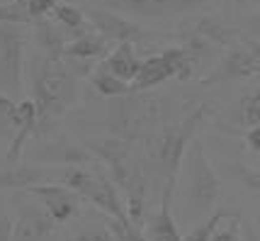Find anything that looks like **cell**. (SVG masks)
Masks as SVG:
<instances>
[{
    "label": "cell",
    "mask_w": 260,
    "mask_h": 241,
    "mask_svg": "<svg viewBox=\"0 0 260 241\" xmlns=\"http://www.w3.org/2000/svg\"><path fill=\"white\" fill-rule=\"evenodd\" d=\"M32 100L37 105V129H44L66 112L78 98V78L63 58L44 56L32 66Z\"/></svg>",
    "instance_id": "obj_1"
},
{
    "label": "cell",
    "mask_w": 260,
    "mask_h": 241,
    "mask_svg": "<svg viewBox=\"0 0 260 241\" xmlns=\"http://www.w3.org/2000/svg\"><path fill=\"white\" fill-rule=\"evenodd\" d=\"M209 112H212V107L202 103L190 115L182 117L180 122L160 125L148 137V159L153 163V168L160 173V178H166V188H170V190H175L180 166L187 156V146L192 144L197 127L202 125V119Z\"/></svg>",
    "instance_id": "obj_2"
},
{
    "label": "cell",
    "mask_w": 260,
    "mask_h": 241,
    "mask_svg": "<svg viewBox=\"0 0 260 241\" xmlns=\"http://www.w3.org/2000/svg\"><path fill=\"white\" fill-rule=\"evenodd\" d=\"M160 119V103L151 95L132 91L126 95L107 98V129L112 137L134 144L136 139H148Z\"/></svg>",
    "instance_id": "obj_3"
},
{
    "label": "cell",
    "mask_w": 260,
    "mask_h": 241,
    "mask_svg": "<svg viewBox=\"0 0 260 241\" xmlns=\"http://www.w3.org/2000/svg\"><path fill=\"white\" fill-rule=\"evenodd\" d=\"M61 183L66 185V188H71L73 193L88 197L92 205L98 207V209H102L107 217L129 219L117 185H114L112 178H107L105 173L78 168V166H66V168L61 171Z\"/></svg>",
    "instance_id": "obj_4"
},
{
    "label": "cell",
    "mask_w": 260,
    "mask_h": 241,
    "mask_svg": "<svg viewBox=\"0 0 260 241\" xmlns=\"http://www.w3.org/2000/svg\"><path fill=\"white\" fill-rule=\"evenodd\" d=\"M24 32L22 24L0 22V93L20 98L22 93Z\"/></svg>",
    "instance_id": "obj_5"
},
{
    "label": "cell",
    "mask_w": 260,
    "mask_h": 241,
    "mask_svg": "<svg viewBox=\"0 0 260 241\" xmlns=\"http://www.w3.org/2000/svg\"><path fill=\"white\" fill-rule=\"evenodd\" d=\"M221 195V180L216 171L212 168L209 159L204 156V149L200 141L192 139L190 149V185H187V197L200 212H209L214 202Z\"/></svg>",
    "instance_id": "obj_6"
},
{
    "label": "cell",
    "mask_w": 260,
    "mask_h": 241,
    "mask_svg": "<svg viewBox=\"0 0 260 241\" xmlns=\"http://www.w3.org/2000/svg\"><path fill=\"white\" fill-rule=\"evenodd\" d=\"M253 76H260V58L241 37L226 51V56L219 61V66L207 78H202V85H219L226 80H248Z\"/></svg>",
    "instance_id": "obj_7"
},
{
    "label": "cell",
    "mask_w": 260,
    "mask_h": 241,
    "mask_svg": "<svg viewBox=\"0 0 260 241\" xmlns=\"http://www.w3.org/2000/svg\"><path fill=\"white\" fill-rule=\"evenodd\" d=\"M88 22H90L92 29H98L110 44H122V42H129V44H144L148 39V32L134 20H126L122 15L112 12L110 8H90L85 12Z\"/></svg>",
    "instance_id": "obj_8"
},
{
    "label": "cell",
    "mask_w": 260,
    "mask_h": 241,
    "mask_svg": "<svg viewBox=\"0 0 260 241\" xmlns=\"http://www.w3.org/2000/svg\"><path fill=\"white\" fill-rule=\"evenodd\" d=\"M24 190H27V195H32L39 205L44 207L58 224H63V222L80 215L78 195L63 183H32Z\"/></svg>",
    "instance_id": "obj_9"
},
{
    "label": "cell",
    "mask_w": 260,
    "mask_h": 241,
    "mask_svg": "<svg viewBox=\"0 0 260 241\" xmlns=\"http://www.w3.org/2000/svg\"><path fill=\"white\" fill-rule=\"evenodd\" d=\"M56 229H58V222H54V217L42 205L22 202L17 222L12 227L10 241H46L56 234Z\"/></svg>",
    "instance_id": "obj_10"
},
{
    "label": "cell",
    "mask_w": 260,
    "mask_h": 241,
    "mask_svg": "<svg viewBox=\"0 0 260 241\" xmlns=\"http://www.w3.org/2000/svg\"><path fill=\"white\" fill-rule=\"evenodd\" d=\"M105 3L132 17L153 20V17H173V15L190 12L194 8L207 5L209 0H105Z\"/></svg>",
    "instance_id": "obj_11"
},
{
    "label": "cell",
    "mask_w": 260,
    "mask_h": 241,
    "mask_svg": "<svg viewBox=\"0 0 260 241\" xmlns=\"http://www.w3.org/2000/svg\"><path fill=\"white\" fill-rule=\"evenodd\" d=\"M107 46H110V42H107L98 29L88 27L83 35L73 37V42H68L61 58H68V61H85V64L98 66V61L107 54Z\"/></svg>",
    "instance_id": "obj_12"
},
{
    "label": "cell",
    "mask_w": 260,
    "mask_h": 241,
    "mask_svg": "<svg viewBox=\"0 0 260 241\" xmlns=\"http://www.w3.org/2000/svg\"><path fill=\"white\" fill-rule=\"evenodd\" d=\"M192 24V29L197 35H202L212 46H234L243 37L241 27L226 22L216 15H204V17H197V20H187Z\"/></svg>",
    "instance_id": "obj_13"
},
{
    "label": "cell",
    "mask_w": 260,
    "mask_h": 241,
    "mask_svg": "<svg viewBox=\"0 0 260 241\" xmlns=\"http://www.w3.org/2000/svg\"><path fill=\"white\" fill-rule=\"evenodd\" d=\"M173 193L170 188H163V197H160V207L153 217L148 219L146 224V236L151 241H182V234L173 219V212H170V200H173Z\"/></svg>",
    "instance_id": "obj_14"
},
{
    "label": "cell",
    "mask_w": 260,
    "mask_h": 241,
    "mask_svg": "<svg viewBox=\"0 0 260 241\" xmlns=\"http://www.w3.org/2000/svg\"><path fill=\"white\" fill-rule=\"evenodd\" d=\"M34 39L37 46L44 56L51 58H61L63 56V49L68 44V32L56 22V20H49V17H39L34 20Z\"/></svg>",
    "instance_id": "obj_15"
},
{
    "label": "cell",
    "mask_w": 260,
    "mask_h": 241,
    "mask_svg": "<svg viewBox=\"0 0 260 241\" xmlns=\"http://www.w3.org/2000/svg\"><path fill=\"white\" fill-rule=\"evenodd\" d=\"M98 66L102 69H107L110 73H114L117 78L126 80V83H132L136 78V73L141 69V58L136 56L134 51V44H129V42H122V44H117L107 54V56L102 58Z\"/></svg>",
    "instance_id": "obj_16"
},
{
    "label": "cell",
    "mask_w": 260,
    "mask_h": 241,
    "mask_svg": "<svg viewBox=\"0 0 260 241\" xmlns=\"http://www.w3.org/2000/svg\"><path fill=\"white\" fill-rule=\"evenodd\" d=\"M168 78H173L170 64L166 61L163 54H153V56L141 61V69L136 73V78L132 80V91H139V93L153 91V88L163 85Z\"/></svg>",
    "instance_id": "obj_17"
},
{
    "label": "cell",
    "mask_w": 260,
    "mask_h": 241,
    "mask_svg": "<svg viewBox=\"0 0 260 241\" xmlns=\"http://www.w3.org/2000/svg\"><path fill=\"white\" fill-rule=\"evenodd\" d=\"M17 107H20V127H17V132L12 137L10 149H8V161L10 163H15L20 159L22 146L27 144V139L34 134V129H37V105H34L32 98H22L17 103Z\"/></svg>",
    "instance_id": "obj_18"
},
{
    "label": "cell",
    "mask_w": 260,
    "mask_h": 241,
    "mask_svg": "<svg viewBox=\"0 0 260 241\" xmlns=\"http://www.w3.org/2000/svg\"><path fill=\"white\" fill-rule=\"evenodd\" d=\"M49 168L42 166H15V168H0V190L8 188H29L32 183H44L49 175Z\"/></svg>",
    "instance_id": "obj_19"
},
{
    "label": "cell",
    "mask_w": 260,
    "mask_h": 241,
    "mask_svg": "<svg viewBox=\"0 0 260 241\" xmlns=\"http://www.w3.org/2000/svg\"><path fill=\"white\" fill-rule=\"evenodd\" d=\"M175 39H178V46H182V49L190 54V58L194 61V66H197V69L202 66L204 58L209 56V54H212V49H214V46L209 44L202 35H197V32H194L192 24L187 22V20H182V22L178 24Z\"/></svg>",
    "instance_id": "obj_20"
},
{
    "label": "cell",
    "mask_w": 260,
    "mask_h": 241,
    "mask_svg": "<svg viewBox=\"0 0 260 241\" xmlns=\"http://www.w3.org/2000/svg\"><path fill=\"white\" fill-rule=\"evenodd\" d=\"M234 122L241 127H260V85H250L241 93L234 112Z\"/></svg>",
    "instance_id": "obj_21"
},
{
    "label": "cell",
    "mask_w": 260,
    "mask_h": 241,
    "mask_svg": "<svg viewBox=\"0 0 260 241\" xmlns=\"http://www.w3.org/2000/svg\"><path fill=\"white\" fill-rule=\"evenodd\" d=\"M51 17H54V20L66 29L68 35H73V37L83 35V32L90 27L88 17H85V12L80 10V8L68 5V3H56V5H54V10H51Z\"/></svg>",
    "instance_id": "obj_22"
},
{
    "label": "cell",
    "mask_w": 260,
    "mask_h": 241,
    "mask_svg": "<svg viewBox=\"0 0 260 241\" xmlns=\"http://www.w3.org/2000/svg\"><path fill=\"white\" fill-rule=\"evenodd\" d=\"M90 83L95 85V91L100 93L102 98H117V95L132 93V83L117 78L114 73H110V71L102 69V66H98V69L90 73Z\"/></svg>",
    "instance_id": "obj_23"
},
{
    "label": "cell",
    "mask_w": 260,
    "mask_h": 241,
    "mask_svg": "<svg viewBox=\"0 0 260 241\" xmlns=\"http://www.w3.org/2000/svg\"><path fill=\"white\" fill-rule=\"evenodd\" d=\"M166 61L170 64V69H173V78L178 80H190L194 78V73H197V66H194V61L190 58V54L182 49V46H168V49H163L160 51Z\"/></svg>",
    "instance_id": "obj_24"
},
{
    "label": "cell",
    "mask_w": 260,
    "mask_h": 241,
    "mask_svg": "<svg viewBox=\"0 0 260 241\" xmlns=\"http://www.w3.org/2000/svg\"><path fill=\"white\" fill-rule=\"evenodd\" d=\"M0 22L32 24L34 17H32V12H29L27 0H8V3H0Z\"/></svg>",
    "instance_id": "obj_25"
},
{
    "label": "cell",
    "mask_w": 260,
    "mask_h": 241,
    "mask_svg": "<svg viewBox=\"0 0 260 241\" xmlns=\"http://www.w3.org/2000/svg\"><path fill=\"white\" fill-rule=\"evenodd\" d=\"M105 224L110 227V231L114 234L117 241H151L141 231V227L132 224V219H117V217H107L105 215Z\"/></svg>",
    "instance_id": "obj_26"
},
{
    "label": "cell",
    "mask_w": 260,
    "mask_h": 241,
    "mask_svg": "<svg viewBox=\"0 0 260 241\" xmlns=\"http://www.w3.org/2000/svg\"><path fill=\"white\" fill-rule=\"evenodd\" d=\"M226 168L231 171V175H234L243 188H248L253 195L260 197V171L258 168H250V166H246V163H236V161L226 163Z\"/></svg>",
    "instance_id": "obj_27"
},
{
    "label": "cell",
    "mask_w": 260,
    "mask_h": 241,
    "mask_svg": "<svg viewBox=\"0 0 260 241\" xmlns=\"http://www.w3.org/2000/svg\"><path fill=\"white\" fill-rule=\"evenodd\" d=\"M68 241H117L114 234L110 231V227L105 222H88L80 229L73 231V236Z\"/></svg>",
    "instance_id": "obj_28"
},
{
    "label": "cell",
    "mask_w": 260,
    "mask_h": 241,
    "mask_svg": "<svg viewBox=\"0 0 260 241\" xmlns=\"http://www.w3.org/2000/svg\"><path fill=\"white\" fill-rule=\"evenodd\" d=\"M209 241H241V215L238 212H234L231 217L226 215L219 222Z\"/></svg>",
    "instance_id": "obj_29"
},
{
    "label": "cell",
    "mask_w": 260,
    "mask_h": 241,
    "mask_svg": "<svg viewBox=\"0 0 260 241\" xmlns=\"http://www.w3.org/2000/svg\"><path fill=\"white\" fill-rule=\"evenodd\" d=\"M241 32H243V37H250V39H258L260 42V10L248 15L241 22Z\"/></svg>",
    "instance_id": "obj_30"
},
{
    "label": "cell",
    "mask_w": 260,
    "mask_h": 241,
    "mask_svg": "<svg viewBox=\"0 0 260 241\" xmlns=\"http://www.w3.org/2000/svg\"><path fill=\"white\" fill-rule=\"evenodd\" d=\"M246 141L253 151H260V127H250L248 134H246Z\"/></svg>",
    "instance_id": "obj_31"
},
{
    "label": "cell",
    "mask_w": 260,
    "mask_h": 241,
    "mask_svg": "<svg viewBox=\"0 0 260 241\" xmlns=\"http://www.w3.org/2000/svg\"><path fill=\"white\" fill-rule=\"evenodd\" d=\"M10 239H12V219L0 217V241H10Z\"/></svg>",
    "instance_id": "obj_32"
},
{
    "label": "cell",
    "mask_w": 260,
    "mask_h": 241,
    "mask_svg": "<svg viewBox=\"0 0 260 241\" xmlns=\"http://www.w3.org/2000/svg\"><path fill=\"white\" fill-rule=\"evenodd\" d=\"M243 42H246V44H248L250 49L255 51V56L260 58V42H258V39H250V37H243Z\"/></svg>",
    "instance_id": "obj_33"
},
{
    "label": "cell",
    "mask_w": 260,
    "mask_h": 241,
    "mask_svg": "<svg viewBox=\"0 0 260 241\" xmlns=\"http://www.w3.org/2000/svg\"><path fill=\"white\" fill-rule=\"evenodd\" d=\"M236 3H238V5H243V3H246V0H236Z\"/></svg>",
    "instance_id": "obj_34"
}]
</instances>
